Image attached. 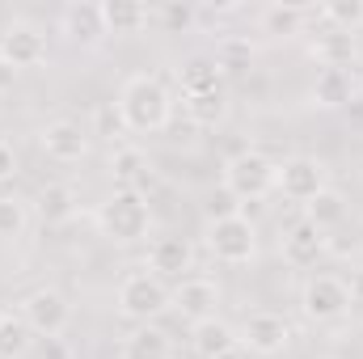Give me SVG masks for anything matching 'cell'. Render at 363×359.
Instances as JSON below:
<instances>
[{
	"mask_svg": "<svg viewBox=\"0 0 363 359\" xmlns=\"http://www.w3.org/2000/svg\"><path fill=\"white\" fill-rule=\"evenodd\" d=\"M47 60V34L30 21H13L4 26L0 34V64L13 68V72H26V68H38Z\"/></svg>",
	"mask_w": 363,
	"mask_h": 359,
	"instance_id": "10",
	"label": "cell"
},
{
	"mask_svg": "<svg viewBox=\"0 0 363 359\" xmlns=\"http://www.w3.org/2000/svg\"><path fill=\"white\" fill-rule=\"evenodd\" d=\"M203 237H207L211 258L224 263V267H245V263H254V254H258V228H254L241 211L216 216Z\"/></svg>",
	"mask_w": 363,
	"mask_h": 359,
	"instance_id": "4",
	"label": "cell"
},
{
	"mask_svg": "<svg viewBox=\"0 0 363 359\" xmlns=\"http://www.w3.org/2000/svg\"><path fill=\"white\" fill-rule=\"evenodd\" d=\"M38 148L47 153V161L55 165H77L89 157V131L77 123V118H51L43 131H38Z\"/></svg>",
	"mask_w": 363,
	"mask_h": 359,
	"instance_id": "11",
	"label": "cell"
},
{
	"mask_svg": "<svg viewBox=\"0 0 363 359\" xmlns=\"http://www.w3.org/2000/svg\"><path fill=\"white\" fill-rule=\"evenodd\" d=\"M224 190L241 203H262L274 190V161L262 153H237L228 165H224Z\"/></svg>",
	"mask_w": 363,
	"mask_h": 359,
	"instance_id": "7",
	"label": "cell"
},
{
	"mask_svg": "<svg viewBox=\"0 0 363 359\" xmlns=\"http://www.w3.org/2000/svg\"><path fill=\"white\" fill-rule=\"evenodd\" d=\"M347 283H351V296H355V300H363V270L355 275V279H347Z\"/></svg>",
	"mask_w": 363,
	"mask_h": 359,
	"instance_id": "33",
	"label": "cell"
},
{
	"mask_svg": "<svg viewBox=\"0 0 363 359\" xmlns=\"http://www.w3.org/2000/svg\"><path fill=\"white\" fill-rule=\"evenodd\" d=\"M359 93H363V81H359Z\"/></svg>",
	"mask_w": 363,
	"mask_h": 359,
	"instance_id": "34",
	"label": "cell"
},
{
	"mask_svg": "<svg viewBox=\"0 0 363 359\" xmlns=\"http://www.w3.org/2000/svg\"><path fill=\"white\" fill-rule=\"evenodd\" d=\"M237 343L245 351H254V355H279L291 343V326L274 309H254V313H245V321L237 330Z\"/></svg>",
	"mask_w": 363,
	"mask_h": 359,
	"instance_id": "9",
	"label": "cell"
},
{
	"mask_svg": "<svg viewBox=\"0 0 363 359\" xmlns=\"http://www.w3.org/2000/svg\"><path fill=\"white\" fill-rule=\"evenodd\" d=\"M30 351V326L13 313L0 317V359H21Z\"/></svg>",
	"mask_w": 363,
	"mask_h": 359,
	"instance_id": "27",
	"label": "cell"
},
{
	"mask_svg": "<svg viewBox=\"0 0 363 359\" xmlns=\"http://www.w3.org/2000/svg\"><path fill=\"white\" fill-rule=\"evenodd\" d=\"M304 220L313 224V228H321V233H330V228H338L342 220H347V199L334 190V186H325L313 203H304Z\"/></svg>",
	"mask_w": 363,
	"mask_h": 359,
	"instance_id": "21",
	"label": "cell"
},
{
	"mask_svg": "<svg viewBox=\"0 0 363 359\" xmlns=\"http://www.w3.org/2000/svg\"><path fill=\"white\" fill-rule=\"evenodd\" d=\"M30 224V203L17 194H0V241H17Z\"/></svg>",
	"mask_w": 363,
	"mask_h": 359,
	"instance_id": "26",
	"label": "cell"
},
{
	"mask_svg": "<svg viewBox=\"0 0 363 359\" xmlns=\"http://www.w3.org/2000/svg\"><path fill=\"white\" fill-rule=\"evenodd\" d=\"M97 233L106 237V241H114V245H135V241H144L148 237V228H152V207H148V199L140 194V190H114L110 199H101L97 203Z\"/></svg>",
	"mask_w": 363,
	"mask_h": 359,
	"instance_id": "2",
	"label": "cell"
},
{
	"mask_svg": "<svg viewBox=\"0 0 363 359\" xmlns=\"http://www.w3.org/2000/svg\"><path fill=\"white\" fill-rule=\"evenodd\" d=\"M321 21L334 26V30L355 34L363 26V0H330V4H321Z\"/></svg>",
	"mask_w": 363,
	"mask_h": 359,
	"instance_id": "28",
	"label": "cell"
},
{
	"mask_svg": "<svg viewBox=\"0 0 363 359\" xmlns=\"http://www.w3.org/2000/svg\"><path fill=\"white\" fill-rule=\"evenodd\" d=\"M182 106H186L190 123H199V127H220V123H224V114H228V97H224V89L186 93V97H182Z\"/></svg>",
	"mask_w": 363,
	"mask_h": 359,
	"instance_id": "22",
	"label": "cell"
},
{
	"mask_svg": "<svg viewBox=\"0 0 363 359\" xmlns=\"http://www.w3.org/2000/svg\"><path fill=\"white\" fill-rule=\"evenodd\" d=\"M101 13H106V30L110 34H140L148 26V9L131 4V0H106Z\"/></svg>",
	"mask_w": 363,
	"mask_h": 359,
	"instance_id": "23",
	"label": "cell"
},
{
	"mask_svg": "<svg viewBox=\"0 0 363 359\" xmlns=\"http://www.w3.org/2000/svg\"><path fill=\"white\" fill-rule=\"evenodd\" d=\"M114 300H118V313L140 321V326H148V321H157L161 313L174 309V292L152 270H127L118 292H114Z\"/></svg>",
	"mask_w": 363,
	"mask_h": 359,
	"instance_id": "3",
	"label": "cell"
},
{
	"mask_svg": "<svg viewBox=\"0 0 363 359\" xmlns=\"http://www.w3.org/2000/svg\"><path fill=\"white\" fill-rule=\"evenodd\" d=\"M351 77L347 68H317V81H313V101L321 110H338L342 101H351Z\"/></svg>",
	"mask_w": 363,
	"mask_h": 359,
	"instance_id": "20",
	"label": "cell"
},
{
	"mask_svg": "<svg viewBox=\"0 0 363 359\" xmlns=\"http://www.w3.org/2000/svg\"><path fill=\"white\" fill-rule=\"evenodd\" d=\"M174 359H178V355H174Z\"/></svg>",
	"mask_w": 363,
	"mask_h": 359,
	"instance_id": "37",
	"label": "cell"
},
{
	"mask_svg": "<svg viewBox=\"0 0 363 359\" xmlns=\"http://www.w3.org/2000/svg\"><path fill=\"white\" fill-rule=\"evenodd\" d=\"M211 89H220V68H216V60H207V55L186 60V68H182V97H186V93H211Z\"/></svg>",
	"mask_w": 363,
	"mask_h": 359,
	"instance_id": "24",
	"label": "cell"
},
{
	"mask_svg": "<svg viewBox=\"0 0 363 359\" xmlns=\"http://www.w3.org/2000/svg\"><path fill=\"white\" fill-rule=\"evenodd\" d=\"M110 170H114V178L123 182V190H135V178L148 174L152 165L144 161V153H135V148H118V153L110 157Z\"/></svg>",
	"mask_w": 363,
	"mask_h": 359,
	"instance_id": "29",
	"label": "cell"
},
{
	"mask_svg": "<svg viewBox=\"0 0 363 359\" xmlns=\"http://www.w3.org/2000/svg\"><path fill=\"white\" fill-rule=\"evenodd\" d=\"M169 114H174V97H169V89L157 77H148V72L131 77L118 89V123L127 131H135V136L165 131L169 127Z\"/></svg>",
	"mask_w": 363,
	"mask_h": 359,
	"instance_id": "1",
	"label": "cell"
},
{
	"mask_svg": "<svg viewBox=\"0 0 363 359\" xmlns=\"http://www.w3.org/2000/svg\"><path fill=\"white\" fill-rule=\"evenodd\" d=\"M190 267H194V250L186 237H157L148 245V270L157 279H182Z\"/></svg>",
	"mask_w": 363,
	"mask_h": 359,
	"instance_id": "14",
	"label": "cell"
},
{
	"mask_svg": "<svg viewBox=\"0 0 363 359\" xmlns=\"http://www.w3.org/2000/svg\"><path fill=\"white\" fill-rule=\"evenodd\" d=\"M308 17H317V9L267 4L262 17H258V26H262V34H271V38H291V34H304V21H308Z\"/></svg>",
	"mask_w": 363,
	"mask_h": 359,
	"instance_id": "18",
	"label": "cell"
},
{
	"mask_svg": "<svg viewBox=\"0 0 363 359\" xmlns=\"http://www.w3.org/2000/svg\"><path fill=\"white\" fill-rule=\"evenodd\" d=\"M161 17H165L169 26H190V21H194V13H190V9H178V4H169V9H161Z\"/></svg>",
	"mask_w": 363,
	"mask_h": 359,
	"instance_id": "32",
	"label": "cell"
},
{
	"mask_svg": "<svg viewBox=\"0 0 363 359\" xmlns=\"http://www.w3.org/2000/svg\"><path fill=\"white\" fill-rule=\"evenodd\" d=\"M17 317L30 326V334L55 343V338L72 326V304H68V296H64L60 287H34V292L21 300V313H17Z\"/></svg>",
	"mask_w": 363,
	"mask_h": 359,
	"instance_id": "6",
	"label": "cell"
},
{
	"mask_svg": "<svg viewBox=\"0 0 363 359\" xmlns=\"http://www.w3.org/2000/svg\"><path fill=\"white\" fill-rule=\"evenodd\" d=\"M174 309H178L190 326L211 321V317H216V309H220V287H216V279L186 275L178 287H174Z\"/></svg>",
	"mask_w": 363,
	"mask_h": 359,
	"instance_id": "13",
	"label": "cell"
},
{
	"mask_svg": "<svg viewBox=\"0 0 363 359\" xmlns=\"http://www.w3.org/2000/svg\"><path fill=\"white\" fill-rule=\"evenodd\" d=\"M321 254H325V233L313 228L308 220H300L296 228L283 233V263H287V267H296V270L317 267Z\"/></svg>",
	"mask_w": 363,
	"mask_h": 359,
	"instance_id": "15",
	"label": "cell"
},
{
	"mask_svg": "<svg viewBox=\"0 0 363 359\" xmlns=\"http://www.w3.org/2000/svg\"><path fill=\"white\" fill-rule=\"evenodd\" d=\"M0 317H4V309H0Z\"/></svg>",
	"mask_w": 363,
	"mask_h": 359,
	"instance_id": "35",
	"label": "cell"
},
{
	"mask_svg": "<svg viewBox=\"0 0 363 359\" xmlns=\"http://www.w3.org/2000/svg\"><path fill=\"white\" fill-rule=\"evenodd\" d=\"M190 343H194V355L199 359H237V330L228 326V321H220V317H211V321H199L194 330H190Z\"/></svg>",
	"mask_w": 363,
	"mask_h": 359,
	"instance_id": "16",
	"label": "cell"
},
{
	"mask_svg": "<svg viewBox=\"0 0 363 359\" xmlns=\"http://www.w3.org/2000/svg\"><path fill=\"white\" fill-rule=\"evenodd\" d=\"M308 55L321 64V68H347L351 60H355V34H347V30H334V26H325L317 38H313V47H308Z\"/></svg>",
	"mask_w": 363,
	"mask_h": 359,
	"instance_id": "17",
	"label": "cell"
},
{
	"mask_svg": "<svg viewBox=\"0 0 363 359\" xmlns=\"http://www.w3.org/2000/svg\"><path fill=\"white\" fill-rule=\"evenodd\" d=\"M211 60H216V68H220V72H245V68L254 64V47H250V38H237V34H224Z\"/></svg>",
	"mask_w": 363,
	"mask_h": 359,
	"instance_id": "25",
	"label": "cell"
},
{
	"mask_svg": "<svg viewBox=\"0 0 363 359\" xmlns=\"http://www.w3.org/2000/svg\"><path fill=\"white\" fill-rule=\"evenodd\" d=\"M13 174H17V148L0 136V186H4V182H13Z\"/></svg>",
	"mask_w": 363,
	"mask_h": 359,
	"instance_id": "31",
	"label": "cell"
},
{
	"mask_svg": "<svg viewBox=\"0 0 363 359\" xmlns=\"http://www.w3.org/2000/svg\"><path fill=\"white\" fill-rule=\"evenodd\" d=\"M38 207H43L47 220H64V216L72 211V190H68V186H47V190L38 194Z\"/></svg>",
	"mask_w": 363,
	"mask_h": 359,
	"instance_id": "30",
	"label": "cell"
},
{
	"mask_svg": "<svg viewBox=\"0 0 363 359\" xmlns=\"http://www.w3.org/2000/svg\"><path fill=\"white\" fill-rule=\"evenodd\" d=\"M60 34L72 43V47H101V38L110 34L106 30V13H101V4H89V0H77V4H64L60 9Z\"/></svg>",
	"mask_w": 363,
	"mask_h": 359,
	"instance_id": "12",
	"label": "cell"
},
{
	"mask_svg": "<svg viewBox=\"0 0 363 359\" xmlns=\"http://www.w3.org/2000/svg\"><path fill=\"white\" fill-rule=\"evenodd\" d=\"M325 186H330V170H325L317 157L296 153V157L274 161V190H279L283 199L300 203V207H304V203H313Z\"/></svg>",
	"mask_w": 363,
	"mask_h": 359,
	"instance_id": "8",
	"label": "cell"
},
{
	"mask_svg": "<svg viewBox=\"0 0 363 359\" xmlns=\"http://www.w3.org/2000/svg\"><path fill=\"white\" fill-rule=\"evenodd\" d=\"M123 359H174V338L161 326H140L127 334Z\"/></svg>",
	"mask_w": 363,
	"mask_h": 359,
	"instance_id": "19",
	"label": "cell"
},
{
	"mask_svg": "<svg viewBox=\"0 0 363 359\" xmlns=\"http://www.w3.org/2000/svg\"><path fill=\"white\" fill-rule=\"evenodd\" d=\"M351 304H355V296H351V283L342 275H308L300 287V313L317 326L342 321L351 313Z\"/></svg>",
	"mask_w": 363,
	"mask_h": 359,
	"instance_id": "5",
	"label": "cell"
},
{
	"mask_svg": "<svg viewBox=\"0 0 363 359\" xmlns=\"http://www.w3.org/2000/svg\"><path fill=\"white\" fill-rule=\"evenodd\" d=\"M0 97H4V89H0Z\"/></svg>",
	"mask_w": 363,
	"mask_h": 359,
	"instance_id": "36",
	"label": "cell"
}]
</instances>
